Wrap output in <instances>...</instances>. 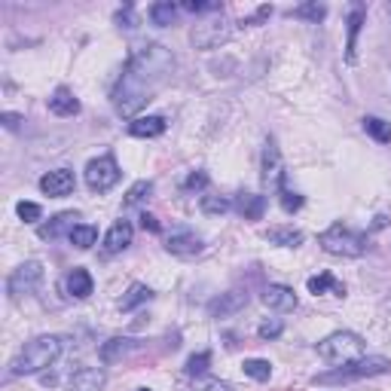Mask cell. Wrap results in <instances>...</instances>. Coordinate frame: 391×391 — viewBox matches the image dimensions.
Segmentation results:
<instances>
[{"mask_svg":"<svg viewBox=\"0 0 391 391\" xmlns=\"http://www.w3.org/2000/svg\"><path fill=\"white\" fill-rule=\"evenodd\" d=\"M172 71H174V55L162 43H147L141 49H135V55L128 59L123 77H119L114 89L116 114L138 119V110L165 86Z\"/></svg>","mask_w":391,"mask_h":391,"instance_id":"obj_1","label":"cell"},{"mask_svg":"<svg viewBox=\"0 0 391 391\" xmlns=\"http://www.w3.org/2000/svg\"><path fill=\"white\" fill-rule=\"evenodd\" d=\"M64 339L61 337H37L31 342H25V349L9 361V376H28V373H40V370L52 367L61 358Z\"/></svg>","mask_w":391,"mask_h":391,"instance_id":"obj_2","label":"cell"},{"mask_svg":"<svg viewBox=\"0 0 391 391\" xmlns=\"http://www.w3.org/2000/svg\"><path fill=\"white\" fill-rule=\"evenodd\" d=\"M364 351H367V342H364V337H358L355 330H337V333H330L327 339L318 342V355L333 367L355 364V361L364 358Z\"/></svg>","mask_w":391,"mask_h":391,"instance_id":"obj_3","label":"cell"},{"mask_svg":"<svg viewBox=\"0 0 391 391\" xmlns=\"http://www.w3.org/2000/svg\"><path fill=\"white\" fill-rule=\"evenodd\" d=\"M321 248L327 251L333 257H361L367 251V236L364 232H355L349 227H342V223H333L318 236Z\"/></svg>","mask_w":391,"mask_h":391,"instance_id":"obj_4","label":"cell"},{"mask_svg":"<svg viewBox=\"0 0 391 391\" xmlns=\"http://www.w3.org/2000/svg\"><path fill=\"white\" fill-rule=\"evenodd\" d=\"M391 370V361L388 358H361L355 364H346L333 373H321L315 376V385H333V383H351V379H364V376H379V373H388Z\"/></svg>","mask_w":391,"mask_h":391,"instance_id":"obj_5","label":"cell"},{"mask_svg":"<svg viewBox=\"0 0 391 391\" xmlns=\"http://www.w3.org/2000/svg\"><path fill=\"white\" fill-rule=\"evenodd\" d=\"M40 282H43V266L37 263V260H28V263H22L9 275L6 291L13 300H22V296H31L37 287H40Z\"/></svg>","mask_w":391,"mask_h":391,"instance_id":"obj_6","label":"cell"},{"mask_svg":"<svg viewBox=\"0 0 391 391\" xmlns=\"http://www.w3.org/2000/svg\"><path fill=\"white\" fill-rule=\"evenodd\" d=\"M119 181V165L114 156H98V160H92L86 165V184H89V190H95V193H107L114 184Z\"/></svg>","mask_w":391,"mask_h":391,"instance_id":"obj_7","label":"cell"},{"mask_svg":"<svg viewBox=\"0 0 391 391\" xmlns=\"http://www.w3.org/2000/svg\"><path fill=\"white\" fill-rule=\"evenodd\" d=\"M232 37V28L227 18H208V22L193 28V46L196 49H217L220 43H227Z\"/></svg>","mask_w":391,"mask_h":391,"instance_id":"obj_8","label":"cell"},{"mask_svg":"<svg viewBox=\"0 0 391 391\" xmlns=\"http://www.w3.org/2000/svg\"><path fill=\"white\" fill-rule=\"evenodd\" d=\"M263 184H269V187H282L284 184V165H282V153H278L275 138H269L263 147Z\"/></svg>","mask_w":391,"mask_h":391,"instance_id":"obj_9","label":"cell"},{"mask_svg":"<svg viewBox=\"0 0 391 391\" xmlns=\"http://www.w3.org/2000/svg\"><path fill=\"white\" fill-rule=\"evenodd\" d=\"M73 172L71 169H55V172H46L40 178V190L52 199H61V196H71L73 193Z\"/></svg>","mask_w":391,"mask_h":391,"instance_id":"obj_10","label":"cell"},{"mask_svg":"<svg viewBox=\"0 0 391 391\" xmlns=\"http://www.w3.org/2000/svg\"><path fill=\"white\" fill-rule=\"evenodd\" d=\"M245 306H248L245 291H229V294H220L217 300H211L208 315L211 318H227V315H236L239 309H245Z\"/></svg>","mask_w":391,"mask_h":391,"instance_id":"obj_11","label":"cell"},{"mask_svg":"<svg viewBox=\"0 0 391 391\" xmlns=\"http://www.w3.org/2000/svg\"><path fill=\"white\" fill-rule=\"evenodd\" d=\"M263 303L272 312H294L296 309V294L287 284H269L263 291Z\"/></svg>","mask_w":391,"mask_h":391,"instance_id":"obj_12","label":"cell"},{"mask_svg":"<svg viewBox=\"0 0 391 391\" xmlns=\"http://www.w3.org/2000/svg\"><path fill=\"white\" fill-rule=\"evenodd\" d=\"M202 239L196 236V232H174V236H169V241H165V251L174 257H196L202 254Z\"/></svg>","mask_w":391,"mask_h":391,"instance_id":"obj_13","label":"cell"},{"mask_svg":"<svg viewBox=\"0 0 391 391\" xmlns=\"http://www.w3.org/2000/svg\"><path fill=\"white\" fill-rule=\"evenodd\" d=\"M132 245V223L128 220H116L110 232L104 236V251L107 254H119V251H126Z\"/></svg>","mask_w":391,"mask_h":391,"instance_id":"obj_14","label":"cell"},{"mask_svg":"<svg viewBox=\"0 0 391 391\" xmlns=\"http://www.w3.org/2000/svg\"><path fill=\"white\" fill-rule=\"evenodd\" d=\"M101 385H104V370H98V367H80L71 373L73 391H98Z\"/></svg>","mask_w":391,"mask_h":391,"instance_id":"obj_15","label":"cell"},{"mask_svg":"<svg viewBox=\"0 0 391 391\" xmlns=\"http://www.w3.org/2000/svg\"><path fill=\"white\" fill-rule=\"evenodd\" d=\"M73 220H80V214L77 211H61V214H55V217L46 223V227H40L37 232H40V239H59L61 232H73V227H77V223Z\"/></svg>","mask_w":391,"mask_h":391,"instance_id":"obj_16","label":"cell"},{"mask_svg":"<svg viewBox=\"0 0 391 391\" xmlns=\"http://www.w3.org/2000/svg\"><path fill=\"white\" fill-rule=\"evenodd\" d=\"M236 211H239L245 220H260V217H263V211H266V196L239 193V196H236Z\"/></svg>","mask_w":391,"mask_h":391,"instance_id":"obj_17","label":"cell"},{"mask_svg":"<svg viewBox=\"0 0 391 391\" xmlns=\"http://www.w3.org/2000/svg\"><path fill=\"white\" fill-rule=\"evenodd\" d=\"M49 110L55 116H77L80 114V101L73 98V92L71 89H55L52 92V98H49Z\"/></svg>","mask_w":391,"mask_h":391,"instance_id":"obj_18","label":"cell"},{"mask_svg":"<svg viewBox=\"0 0 391 391\" xmlns=\"http://www.w3.org/2000/svg\"><path fill=\"white\" fill-rule=\"evenodd\" d=\"M135 349H138V342H135V339L114 337V339H107L104 346H101V361H104V364H116L119 358H126L128 351H135Z\"/></svg>","mask_w":391,"mask_h":391,"instance_id":"obj_19","label":"cell"},{"mask_svg":"<svg viewBox=\"0 0 391 391\" xmlns=\"http://www.w3.org/2000/svg\"><path fill=\"white\" fill-rule=\"evenodd\" d=\"M128 132L135 138H160L165 132V116H138L128 123Z\"/></svg>","mask_w":391,"mask_h":391,"instance_id":"obj_20","label":"cell"},{"mask_svg":"<svg viewBox=\"0 0 391 391\" xmlns=\"http://www.w3.org/2000/svg\"><path fill=\"white\" fill-rule=\"evenodd\" d=\"M306 287H309V294H333V296H346V284L342 282H337V278H333L330 272H321V275H312L309 282H306Z\"/></svg>","mask_w":391,"mask_h":391,"instance_id":"obj_21","label":"cell"},{"mask_svg":"<svg viewBox=\"0 0 391 391\" xmlns=\"http://www.w3.org/2000/svg\"><path fill=\"white\" fill-rule=\"evenodd\" d=\"M364 6H355L351 9V16H349V43H346V59L349 61H355V49H358V34H361V25H364Z\"/></svg>","mask_w":391,"mask_h":391,"instance_id":"obj_22","label":"cell"},{"mask_svg":"<svg viewBox=\"0 0 391 391\" xmlns=\"http://www.w3.org/2000/svg\"><path fill=\"white\" fill-rule=\"evenodd\" d=\"M266 239L272 241V245H282V248H300L306 236L300 229H294V227H275V229L266 232Z\"/></svg>","mask_w":391,"mask_h":391,"instance_id":"obj_23","label":"cell"},{"mask_svg":"<svg viewBox=\"0 0 391 391\" xmlns=\"http://www.w3.org/2000/svg\"><path fill=\"white\" fill-rule=\"evenodd\" d=\"M92 287H95V284H92V275L86 272V269H73V272L68 275V291L73 294V296H77V300H86V296H92Z\"/></svg>","mask_w":391,"mask_h":391,"instance_id":"obj_24","label":"cell"},{"mask_svg":"<svg viewBox=\"0 0 391 391\" xmlns=\"http://www.w3.org/2000/svg\"><path fill=\"white\" fill-rule=\"evenodd\" d=\"M147 300H153V291L147 284H132L128 287V294L119 300V309L123 312H132V309H138L141 303H147Z\"/></svg>","mask_w":391,"mask_h":391,"instance_id":"obj_25","label":"cell"},{"mask_svg":"<svg viewBox=\"0 0 391 391\" xmlns=\"http://www.w3.org/2000/svg\"><path fill=\"white\" fill-rule=\"evenodd\" d=\"M364 132L370 138H376L379 144H391V123H385V119L379 116H364Z\"/></svg>","mask_w":391,"mask_h":391,"instance_id":"obj_26","label":"cell"},{"mask_svg":"<svg viewBox=\"0 0 391 391\" xmlns=\"http://www.w3.org/2000/svg\"><path fill=\"white\" fill-rule=\"evenodd\" d=\"M71 245H77V248H92L98 241V229L95 227H89V223H77V227H73V232H71Z\"/></svg>","mask_w":391,"mask_h":391,"instance_id":"obj_27","label":"cell"},{"mask_svg":"<svg viewBox=\"0 0 391 391\" xmlns=\"http://www.w3.org/2000/svg\"><path fill=\"white\" fill-rule=\"evenodd\" d=\"M241 370H245V376L257 379V383H269V376H272V364L263 358H248L245 364H241Z\"/></svg>","mask_w":391,"mask_h":391,"instance_id":"obj_28","label":"cell"},{"mask_svg":"<svg viewBox=\"0 0 391 391\" xmlns=\"http://www.w3.org/2000/svg\"><path fill=\"white\" fill-rule=\"evenodd\" d=\"M174 16H178V6H174L172 0H162V4H153V6H150V22L160 25V28L172 25Z\"/></svg>","mask_w":391,"mask_h":391,"instance_id":"obj_29","label":"cell"},{"mask_svg":"<svg viewBox=\"0 0 391 391\" xmlns=\"http://www.w3.org/2000/svg\"><path fill=\"white\" fill-rule=\"evenodd\" d=\"M150 193H153V181H138V184H132V187H128L123 205H126V208H135V205H141Z\"/></svg>","mask_w":391,"mask_h":391,"instance_id":"obj_30","label":"cell"},{"mask_svg":"<svg viewBox=\"0 0 391 391\" xmlns=\"http://www.w3.org/2000/svg\"><path fill=\"white\" fill-rule=\"evenodd\" d=\"M278 199H282V208L287 214H294V211L303 208V196L294 193V190H287V184H282V187H278Z\"/></svg>","mask_w":391,"mask_h":391,"instance_id":"obj_31","label":"cell"},{"mask_svg":"<svg viewBox=\"0 0 391 391\" xmlns=\"http://www.w3.org/2000/svg\"><path fill=\"white\" fill-rule=\"evenodd\" d=\"M294 16H296V18H309V22L318 25L321 18L327 16V6H324V4H303V6L294 9Z\"/></svg>","mask_w":391,"mask_h":391,"instance_id":"obj_32","label":"cell"},{"mask_svg":"<svg viewBox=\"0 0 391 391\" xmlns=\"http://www.w3.org/2000/svg\"><path fill=\"white\" fill-rule=\"evenodd\" d=\"M211 367V351H199V355H193L190 361H187V376H202L205 370Z\"/></svg>","mask_w":391,"mask_h":391,"instance_id":"obj_33","label":"cell"},{"mask_svg":"<svg viewBox=\"0 0 391 391\" xmlns=\"http://www.w3.org/2000/svg\"><path fill=\"white\" fill-rule=\"evenodd\" d=\"M202 211L205 214H227L229 202L223 199V196H202Z\"/></svg>","mask_w":391,"mask_h":391,"instance_id":"obj_34","label":"cell"},{"mask_svg":"<svg viewBox=\"0 0 391 391\" xmlns=\"http://www.w3.org/2000/svg\"><path fill=\"white\" fill-rule=\"evenodd\" d=\"M16 214H18V217H22L25 223H37V220H40V205H37V202H18L16 205Z\"/></svg>","mask_w":391,"mask_h":391,"instance_id":"obj_35","label":"cell"},{"mask_svg":"<svg viewBox=\"0 0 391 391\" xmlns=\"http://www.w3.org/2000/svg\"><path fill=\"white\" fill-rule=\"evenodd\" d=\"M282 330H284V324L278 321V318H266V321L257 327L260 339H275V337H282Z\"/></svg>","mask_w":391,"mask_h":391,"instance_id":"obj_36","label":"cell"},{"mask_svg":"<svg viewBox=\"0 0 391 391\" xmlns=\"http://www.w3.org/2000/svg\"><path fill=\"white\" fill-rule=\"evenodd\" d=\"M184 9H187V13H217L220 4L217 0H187Z\"/></svg>","mask_w":391,"mask_h":391,"instance_id":"obj_37","label":"cell"},{"mask_svg":"<svg viewBox=\"0 0 391 391\" xmlns=\"http://www.w3.org/2000/svg\"><path fill=\"white\" fill-rule=\"evenodd\" d=\"M196 391H236L229 383H223V379H199L196 383Z\"/></svg>","mask_w":391,"mask_h":391,"instance_id":"obj_38","label":"cell"},{"mask_svg":"<svg viewBox=\"0 0 391 391\" xmlns=\"http://www.w3.org/2000/svg\"><path fill=\"white\" fill-rule=\"evenodd\" d=\"M202 187H208V174L205 172H193L187 181H184V190H202Z\"/></svg>","mask_w":391,"mask_h":391,"instance_id":"obj_39","label":"cell"},{"mask_svg":"<svg viewBox=\"0 0 391 391\" xmlns=\"http://www.w3.org/2000/svg\"><path fill=\"white\" fill-rule=\"evenodd\" d=\"M116 25H119V28H135V25H138L135 9H132V6H123V9H119V13H116Z\"/></svg>","mask_w":391,"mask_h":391,"instance_id":"obj_40","label":"cell"},{"mask_svg":"<svg viewBox=\"0 0 391 391\" xmlns=\"http://www.w3.org/2000/svg\"><path fill=\"white\" fill-rule=\"evenodd\" d=\"M138 220H141V229H144V232H160V220H156L153 214H147V211H144Z\"/></svg>","mask_w":391,"mask_h":391,"instance_id":"obj_41","label":"cell"},{"mask_svg":"<svg viewBox=\"0 0 391 391\" xmlns=\"http://www.w3.org/2000/svg\"><path fill=\"white\" fill-rule=\"evenodd\" d=\"M18 123H22V116H18V114H4V126L9 128V132H16Z\"/></svg>","mask_w":391,"mask_h":391,"instance_id":"obj_42","label":"cell"},{"mask_svg":"<svg viewBox=\"0 0 391 391\" xmlns=\"http://www.w3.org/2000/svg\"><path fill=\"white\" fill-rule=\"evenodd\" d=\"M385 9H388V16H391V4H388V6H385Z\"/></svg>","mask_w":391,"mask_h":391,"instance_id":"obj_43","label":"cell"},{"mask_svg":"<svg viewBox=\"0 0 391 391\" xmlns=\"http://www.w3.org/2000/svg\"><path fill=\"white\" fill-rule=\"evenodd\" d=\"M138 391H150V388H138Z\"/></svg>","mask_w":391,"mask_h":391,"instance_id":"obj_44","label":"cell"}]
</instances>
